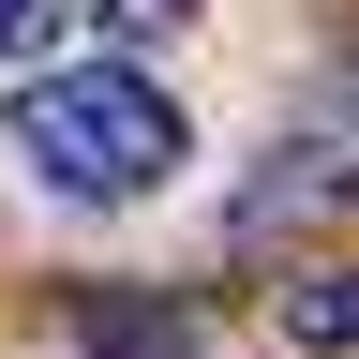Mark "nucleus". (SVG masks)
Returning a JSON list of instances; mask_svg holds the SVG:
<instances>
[{"instance_id":"nucleus-6","label":"nucleus","mask_w":359,"mask_h":359,"mask_svg":"<svg viewBox=\"0 0 359 359\" xmlns=\"http://www.w3.org/2000/svg\"><path fill=\"white\" fill-rule=\"evenodd\" d=\"M90 30H105V45H180L195 0H90Z\"/></svg>"},{"instance_id":"nucleus-2","label":"nucleus","mask_w":359,"mask_h":359,"mask_svg":"<svg viewBox=\"0 0 359 359\" xmlns=\"http://www.w3.org/2000/svg\"><path fill=\"white\" fill-rule=\"evenodd\" d=\"M299 224H359V135H299V150H269L240 195H224V240H299Z\"/></svg>"},{"instance_id":"nucleus-1","label":"nucleus","mask_w":359,"mask_h":359,"mask_svg":"<svg viewBox=\"0 0 359 359\" xmlns=\"http://www.w3.org/2000/svg\"><path fill=\"white\" fill-rule=\"evenodd\" d=\"M15 165L60 210H150L195 165V120L135 60H60V75H15Z\"/></svg>"},{"instance_id":"nucleus-3","label":"nucleus","mask_w":359,"mask_h":359,"mask_svg":"<svg viewBox=\"0 0 359 359\" xmlns=\"http://www.w3.org/2000/svg\"><path fill=\"white\" fill-rule=\"evenodd\" d=\"M60 344H90V359H195V330H180V314H150V299H75Z\"/></svg>"},{"instance_id":"nucleus-4","label":"nucleus","mask_w":359,"mask_h":359,"mask_svg":"<svg viewBox=\"0 0 359 359\" xmlns=\"http://www.w3.org/2000/svg\"><path fill=\"white\" fill-rule=\"evenodd\" d=\"M285 344H299V359H359V269H344V255L285 285Z\"/></svg>"},{"instance_id":"nucleus-5","label":"nucleus","mask_w":359,"mask_h":359,"mask_svg":"<svg viewBox=\"0 0 359 359\" xmlns=\"http://www.w3.org/2000/svg\"><path fill=\"white\" fill-rule=\"evenodd\" d=\"M75 30H90V0H0V75H60Z\"/></svg>"}]
</instances>
